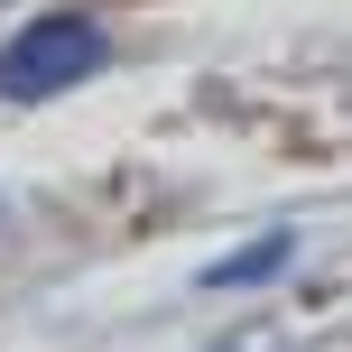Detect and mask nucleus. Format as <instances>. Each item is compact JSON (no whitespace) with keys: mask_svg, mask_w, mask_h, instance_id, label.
<instances>
[{"mask_svg":"<svg viewBox=\"0 0 352 352\" xmlns=\"http://www.w3.org/2000/svg\"><path fill=\"white\" fill-rule=\"evenodd\" d=\"M102 74V28L93 19H37L0 47V93L10 102H37V93H65V84H93Z\"/></svg>","mask_w":352,"mask_h":352,"instance_id":"f257e3e1","label":"nucleus"},{"mask_svg":"<svg viewBox=\"0 0 352 352\" xmlns=\"http://www.w3.org/2000/svg\"><path fill=\"white\" fill-rule=\"evenodd\" d=\"M287 260H297V241H287V232H269V241H250V250H232V260H213L204 278H213V287H250V278H278Z\"/></svg>","mask_w":352,"mask_h":352,"instance_id":"f03ea898","label":"nucleus"}]
</instances>
